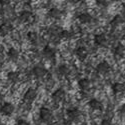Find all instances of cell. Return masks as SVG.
<instances>
[{
    "label": "cell",
    "mask_w": 125,
    "mask_h": 125,
    "mask_svg": "<svg viewBox=\"0 0 125 125\" xmlns=\"http://www.w3.org/2000/svg\"><path fill=\"white\" fill-rule=\"evenodd\" d=\"M39 115H40V119L42 120L43 122H45V123H49V122L52 121V119H53L52 112L48 108H46V107H42L40 109Z\"/></svg>",
    "instance_id": "obj_1"
},
{
    "label": "cell",
    "mask_w": 125,
    "mask_h": 125,
    "mask_svg": "<svg viewBox=\"0 0 125 125\" xmlns=\"http://www.w3.org/2000/svg\"><path fill=\"white\" fill-rule=\"evenodd\" d=\"M109 70H110V65L107 63L106 61L100 62V63L96 66V71L100 74H106Z\"/></svg>",
    "instance_id": "obj_2"
},
{
    "label": "cell",
    "mask_w": 125,
    "mask_h": 125,
    "mask_svg": "<svg viewBox=\"0 0 125 125\" xmlns=\"http://www.w3.org/2000/svg\"><path fill=\"white\" fill-rule=\"evenodd\" d=\"M64 98H65V92H64V90H62V89L56 90L53 94H52V99H53L55 102H60Z\"/></svg>",
    "instance_id": "obj_3"
},
{
    "label": "cell",
    "mask_w": 125,
    "mask_h": 125,
    "mask_svg": "<svg viewBox=\"0 0 125 125\" xmlns=\"http://www.w3.org/2000/svg\"><path fill=\"white\" fill-rule=\"evenodd\" d=\"M14 111V106L12 105L11 103H4L2 107H1V112L5 115H11Z\"/></svg>",
    "instance_id": "obj_4"
},
{
    "label": "cell",
    "mask_w": 125,
    "mask_h": 125,
    "mask_svg": "<svg viewBox=\"0 0 125 125\" xmlns=\"http://www.w3.org/2000/svg\"><path fill=\"white\" fill-rule=\"evenodd\" d=\"M37 96V93L34 89H28L26 92H25V94H24V100L25 101H31L32 102Z\"/></svg>",
    "instance_id": "obj_5"
},
{
    "label": "cell",
    "mask_w": 125,
    "mask_h": 125,
    "mask_svg": "<svg viewBox=\"0 0 125 125\" xmlns=\"http://www.w3.org/2000/svg\"><path fill=\"white\" fill-rule=\"evenodd\" d=\"M67 115L71 120H75L81 115V112L77 108H71L67 111Z\"/></svg>",
    "instance_id": "obj_6"
},
{
    "label": "cell",
    "mask_w": 125,
    "mask_h": 125,
    "mask_svg": "<svg viewBox=\"0 0 125 125\" xmlns=\"http://www.w3.org/2000/svg\"><path fill=\"white\" fill-rule=\"evenodd\" d=\"M33 73L37 77H43V76L46 75L47 70L42 66H35L34 69H33Z\"/></svg>",
    "instance_id": "obj_7"
},
{
    "label": "cell",
    "mask_w": 125,
    "mask_h": 125,
    "mask_svg": "<svg viewBox=\"0 0 125 125\" xmlns=\"http://www.w3.org/2000/svg\"><path fill=\"white\" fill-rule=\"evenodd\" d=\"M75 53H76V55H77V57L79 58V59H85L86 57H87V55H88V52H87V50L84 48V47H79V48H77L76 49V51H75Z\"/></svg>",
    "instance_id": "obj_8"
},
{
    "label": "cell",
    "mask_w": 125,
    "mask_h": 125,
    "mask_svg": "<svg viewBox=\"0 0 125 125\" xmlns=\"http://www.w3.org/2000/svg\"><path fill=\"white\" fill-rule=\"evenodd\" d=\"M112 90L115 94H118V93H122L125 90V86H124V84H122V83L116 82L112 85Z\"/></svg>",
    "instance_id": "obj_9"
},
{
    "label": "cell",
    "mask_w": 125,
    "mask_h": 125,
    "mask_svg": "<svg viewBox=\"0 0 125 125\" xmlns=\"http://www.w3.org/2000/svg\"><path fill=\"white\" fill-rule=\"evenodd\" d=\"M89 106L94 110H100L102 109V103L97 99H91L89 101Z\"/></svg>",
    "instance_id": "obj_10"
},
{
    "label": "cell",
    "mask_w": 125,
    "mask_h": 125,
    "mask_svg": "<svg viewBox=\"0 0 125 125\" xmlns=\"http://www.w3.org/2000/svg\"><path fill=\"white\" fill-rule=\"evenodd\" d=\"M43 55L46 57V58H53L55 56V50L52 49L51 47L49 46H46L44 49H43Z\"/></svg>",
    "instance_id": "obj_11"
},
{
    "label": "cell",
    "mask_w": 125,
    "mask_h": 125,
    "mask_svg": "<svg viewBox=\"0 0 125 125\" xmlns=\"http://www.w3.org/2000/svg\"><path fill=\"white\" fill-rule=\"evenodd\" d=\"M106 42V36L104 34H98L94 37V43L96 45H103Z\"/></svg>",
    "instance_id": "obj_12"
},
{
    "label": "cell",
    "mask_w": 125,
    "mask_h": 125,
    "mask_svg": "<svg viewBox=\"0 0 125 125\" xmlns=\"http://www.w3.org/2000/svg\"><path fill=\"white\" fill-rule=\"evenodd\" d=\"M78 19H79V21L81 23H89L91 21V19L92 17L90 16V14L88 13H82L78 16Z\"/></svg>",
    "instance_id": "obj_13"
},
{
    "label": "cell",
    "mask_w": 125,
    "mask_h": 125,
    "mask_svg": "<svg viewBox=\"0 0 125 125\" xmlns=\"http://www.w3.org/2000/svg\"><path fill=\"white\" fill-rule=\"evenodd\" d=\"M78 84H79V87L82 90H85V89H88L90 87V81L88 79H86V78H83V79L79 80Z\"/></svg>",
    "instance_id": "obj_14"
},
{
    "label": "cell",
    "mask_w": 125,
    "mask_h": 125,
    "mask_svg": "<svg viewBox=\"0 0 125 125\" xmlns=\"http://www.w3.org/2000/svg\"><path fill=\"white\" fill-rule=\"evenodd\" d=\"M32 17V13L30 11H23L21 14H20V20H21L22 22H27L31 19Z\"/></svg>",
    "instance_id": "obj_15"
},
{
    "label": "cell",
    "mask_w": 125,
    "mask_h": 125,
    "mask_svg": "<svg viewBox=\"0 0 125 125\" xmlns=\"http://www.w3.org/2000/svg\"><path fill=\"white\" fill-rule=\"evenodd\" d=\"M11 26L10 25H7V24H3L0 26V35H2V36H5L7 35L10 31H11Z\"/></svg>",
    "instance_id": "obj_16"
},
{
    "label": "cell",
    "mask_w": 125,
    "mask_h": 125,
    "mask_svg": "<svg viewBox=\"0 0 125 125\" xmlns=\"http://www.w3.org/2000/svg\"><path fill=\"white\" fill-rule=\"evenodd\" d=\"M49 15L51 17L55 18V19H58V18H60L62 16V12L57 8H52V9H50V11H49Z\"/></svg>",
    "instance_id": "obj_17"
},
{
    "label": "cell",
    "mask_w": 125,
    "mask_h": 125,
    "mask_svg": "<svg viewBox=\"0 0 125 125\" xmlns=\"http://www.w3.org/2000/svg\"><path fill=\"white\" fill-rule=\"evenodd\" d=\"M115 56L116 57H123L125 56V47L123 45H119L115 49Z\"/></svg>",
    "instance_id": "obj_18"
},
{
    "label": "cell",
    "mask_w": 125,
    "mask_h": 125,
    "mask_svg": "<svg viewBox=\"0 0 125 125\" xmlns=\"http://www.w3.org/2000/svg\"><path fill=\"white\" fill-rule=\"evenodd\" d=\"M8 56H9V58L15 60V59L18 58L19 53H18V51H17L15 48H10L9 51H8Z\"/></svg>",
    "instance_id": "obj_19"
},
{
    "label": "cell",
    "mask_w": 125,
    "mask_h": 125,
    "mask_svg": "<svg viewBox=\"0 0 125 125\" xmlns=\"http://www.w3.org/2000/svg\"><path fill=\"white\" fill-rule=\"evenodd\" d=\"M123 22V18L120 16V15H116L115 17H114L112 20H111V24L113 26H117L119 24H121Z\"/></svg>",
    "instance_id": "obj_20"
},
{
    "label": "cell",
    "mask_w": 125,
    "mask_h": 125,
    "mask_svg": "<svg viewBox=\"0 0 125 125\" xmlns=\"http://www.w3.org/2000/svg\"><path fill=\"white\" fill-rule=\"evenodd\" d=\"M70 72V69L66 66V65H61L60 67H59V73L61 74V75H63V76H65V75H67L68 73Z\"/></svg>",
    "instance_id": "obj_21"
},
{
    "label": "cell",
    "mask_w": 125,
    "mask_h": 125,
    "mask_svg": "<svg viewBox=\"0 0 125 125\" xmlns=\"http://www.w3.org/2000/svg\"><path fill=\"white\" fill-rule=\"evenodd\" d=\"M70 37H71V33L68 30H62L59 35V38H61V39H68Z\"/></svg>",
    "instance_id": "obj_22"
},
{
    "label": "cell",
    "mask_w": 125,
    "mask_h": 125,
    "mask_svg": "<svg viewBox=\"0 0 125 125\" xmlns=\"http://www.w3.org/2000/svg\"><path fill=\"white\" fill-rule=\"evenodd\" d=\"M7 77H8L9 80L15 82V81L18 80V73H17V72H9L8 75H7Z\"/></svg>",
    "instance_id": "obj_23"
},
{
    "label": "cell",
    "mask_w": 125,
    "mask_h": 125,
    "mask_svg": "<svg viewBox=\"0 0 125 125\" xmlns=\"http://www.w3.org/2000/svg\"><path fill=\"white\" fill-rule=\"evenodd\" d=\"M27 36H28V39L31 40L32 42H36V41L38 40V35L35 32H29L27 34Z\"/></svg>",
    "instance_id": "obj_24"
},
{
    "label": "cell",
    "mask_w": 125,
    "mask_h": 125,
    "mask_svg": "<svg viewBox=\"0 0 125 125\" xmlns=\"http://www.w3.org/2000/svg\"><path fill=\"white\" fill-rule=\"evenodd\" d=\"M96 3H97L99 6H107V5H108V2L105 1V0H97Z\"/></svg>",
    "instance_id": "obj_25"
},
{
    "label": "cell",
    "mask_w": 125,
    "mask_h": 125,
    "mask_svg": "<svg viewBox=\"0 0 125 125\" xmlns=\"http://www.w3.org/2000/svg\"><path fill=\"white\" fill-rule=\"evenodd\" d=\"M101 125H111V120H109V119H104V120L101 122Z\"/></svg>",
    "instance_id": "obj_26"
},
{
    "label": "cell",
    "mask_w": 125,
    "mask_h": 125,
    "mask_svg": "<svg viewBox=\"0 0 125 125\" xmlns=\"http://www.w3.org/2000/svg\"><path fill=\"white\" fill-rule=\"evenodd\" d=\"M17 125H30V124L26 120H19L18 123H17Z\"/></svg>",
    "instance_id": "obj_27"
},
{
    "label": "cell",
    "mask_w": 125,
    "mask_h": 125,
    "mask_svg": "<svg viewBox=\"0 0 125 125\" xmlns=\"http://www.w3.org/2000/svg\"><path fill=\"white\" fill-rule=\"evenodd\" d=\"M9 0H0V4L1 5H7V4H9Z\"/></svg>",
    "instance_id": "obj_28"
},
{
    "label": "cell",
    "mask_w": 125,
    "mask_h": 125,
    "mask_svg": "<svg viewBox=\"0 0 125 125\" xmlns=\"http://www.w3.org/2000/svg\"><path fill=\"white\" fill-rule=\"evenodd\" d=\"M121 112L123 114H125V104H124V105H122V107H121Z\"/></svg>",
    "instance_id": "obj_29"
}]
</instances>
